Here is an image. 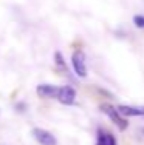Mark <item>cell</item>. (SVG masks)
<instances>
[{
    "instance_id": "5",
    "label": "cell",
    "mask_w": 144,
    "mask_h": 145,
    "mask_svg": "<svg viewBox=\"0 0 144 145\" xmlns=\"http://www.w3.org/2000/svg\"><path fill=\"white\" fill-rule=\"evenodd\" d=\"M57 88L56 85H51V84H40L37 85L36 88V93L39 97H43V99H54L57 94Z\"/></svg>"
},
{
    "instance_id": "6",
    "label": "cell",
    "mask_w": 144,
    "mask_h": 145,
    "mask_svg": "<svg viewBox=\"0 0 144 145\" xmlns=\"http://www.w3.org/2000/svg\"><path fill=\"white\" fill-rule=\"evenodd\" d=\"M122 117H144V106H130V105H119L116 108Z\"/></svg>"
},
{
    "instance_id": "10",
    "label": "cell",
    "mask_w": 144,
    "mask_h": 145,
    "mask_svg": "<svg viewBox=\"0 0 144 145\" xmlns=\"http://www.w3.org/2000/svg\"><path fill=\"white\" fill-rule=\"evenodd\" d=\"M16 110H17L19 113H23V111L26 110V103H25V102H17V103H16Z\"/></svg>"
},
{
    "instance_id": "8",
    "label": "cell",
    "mask_w": 144,
    "mask_h": 145,
    "mask_svg": "<svg viewBox=\"0 0 144 145\" xmlns=\"http://www.w3.org/2000/svg\"><path fill=\"white\" fill-rule=\"evenodd\" d=\"M54 65H56V68L59 71H62L64 74L68 72V67H67V63H65V59H64L60 51H56V53H54Z\"/></svg>"
},
{
    "instance_id": "11",
    "label": "cell",
    "mask_w": 144,
    "mask_h": 145,
    "mask_svg": "<svg viewBox=\"0 0 144 145\" xmlns=\"http://www.w3.org/2000/svg\"><path fill=\"white\" fill-rule=\"evenodd\" d=\"M143 133H144V128H143Z\"/></svg>"
},
{
    "instance_id": "7",
    "label": "cell",
    "mask_w": 144,
    "mask_h": 145,
    "mask_svg": "<svg viewBox=\"0 0 144 145\" xmlns=\"http://www.w3.org/2000/svg\"><path fill=\"white\" fill-rule=\"evenodd\" d=\"M95 145H118V142H116L115 136H113L112 133H108V131H105L102 128H98Z\"/></svg>"
},
{
    "instance_id": "9",
    "label": "cell",
    "mask_w": 144,
    "mask_h": 145,
    "mask_svg": "<svg viewBox=\"0 0 144 145\" xmlns=\"http://www.w3.org/2000/svg\"><path fill=\"white\" fill-rule=\"evenodd\" d=\"M133 23H135V26H136V28L144 29V16H141V14H136L135 17H133Z\"/></svg>"
},
{
    "instance_id": "3",
    "label": "cell",
    "mask_w": 144,
    "mask_h": 145,
    "mask_svg": "<svg viewBox=\"0 0 144 145\" xmlns=\"http://www.w3.org/2000/svg\"><path fill=\"white\" fill-rule=\"evenodd\" d=\"M56 99L62 103V105H73V103L76 102V89L71 87V85L59 87L57 88Z\"/></svg>"
},
{
    "instance_id": "1",
    "label": "cell",
    "mask_w": 144,
    "mask_h": 145,
    "mask_svg": "<svg viewBox=\"0 0 144 145\" xmlns=\"http://www.w3.org/2000/svg\"><path fill=\"white\" fill-rule=\"evenodd\" d=\"M71 67H73V71L78 77H87L88 70H87V57H85V53L82 50H76L71 54Z\"/></svg>"
},
{
    "instance_id": "4",
    "label": "cell",
    "mask_w": 144,
    "mask_h": 145,
    "mask_svg": "<svg viewBox=\"0 0 144 145\" xmlns=\"http://www.w3.org/2000/svg\"><path fill=\"white\" fill-rule=\"evenodd\" d=\"M33 137L37 140V144L40 145H57V139L54 137L53 133H50L48 130H43V128H33Z\"/></svg>"
},
{
    "instance_id": "2",
    "label": "cell",
    "mask_w": 144,
    "mask_h": 145,
    "mask_svg": "<svg viewBox=\"0 0 144 145\" xmlns=\"http://www.w3.org/2000/svg\"><path fill=\"white\" fill-rule=\"evenodd\" d=\"M101 111L104 113V114L107 116L108 119H110L112 122L115 123V125L118 127L121 131H124L126 128H127V125H129V123H127V119L119 114V111H118V110H116L113 105H110V103H102V105H101Z\"/></svg>"
}]
</instances>
